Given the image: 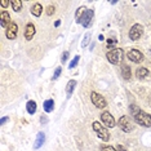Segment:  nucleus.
Returning <instances> with one entry per match:
<instances>
[{"label":"nucleus","instance_id":"obj_31","mask_svg":"<svg viewBox=\"0 0 151 151\" xmlns=\"http://www.w3.org/2000/svg\"><path fill=\"white\" fill-rule=\"evenodd\" d=\"M107 43H109V48H110V47H111V44H112V45H115L116 40L115 39H107Z\"/></svg>","mask_w":151,"mask_h":151},{"label":"nucleus","instance_id":"obj_27","mask_svg":"<svg viewBox=\"0 0 151 151\" xmlns=\"http://www.w3.org/2000/svg\"><path fill=\"white\" fill-rule=\"evenodd\" d=\"M53 13H54V6H53V5H49V6L47 8V14H48V16H52Z\"/></svg>","mask_w":151,"mask_h":151},{"label":"nucleus","instance_id":"obj_5","mask_svg":"<svg viewBox=\"0 0 151 151\" xmlns=\"http://www.w3.org/2000/svg\"><path fill=\"white\" fill-rule=\"evenodd\" d=\"M118 125L120 127V129L125 133H130L133 130V123L128 116H122L118 122Z\"/></svg>","mask_w":151,"mask_h":151},{"label":"nucleus","instance_id":"obj_28","mask_svg":"<svg viewBox=\"0 0 151 151\" xmlns=\"http://www.w3.org/2000/svg\"><path fill=\"white\" fill-rule=\"evenodd\" d=\"M67 58H68V52H63V54H62V58H61V62L62 63H65L67 61Z\"/></svg>","mask_w":151,"mask_h":151},{"label":"nucleus","instance_id":"obj_17","mask_svg":"<svg viewBox=\"0 0 151 151\" xmlns=\"http://www.w3.org/2000/svg\"><path fill=\"white\" fill-rule=\"evenodd\" d=\"M85 12H87V8H85V6H80V8L76 9L75 18H76V22L78 23H81V18H83V16L85 14Z\"/></svg>","mask_w":151,"mask_h":151},{"label":"nucleus","instance_id":"obj_25","mask_svg":"<svg viewBox=\"0 0 151 151\" xmlns=\"http://www.w3.org/2000/svg\"><path fill=\"white\" fill-rule=\"evenodd\" d=\"M61 73H62V67H57L56 68V71H54V75H53V80H57V79H58V76H60V75H61Z\"/></svg>","mask_w":151,"mask_h":151},{"label":"nucleus","instance_id":"obj_20","mask_svg":"<svg viewBox=\"0 0 151 151\" xmlns=\"http://www.w3.org/2000/svg\"><path fill=\"white\" fill-rule=\"evenodd\" d=\"M54 109V101L53 99H47L44 102V111L45 112H52Z\"/></svg>","mask_w":151,"mask_h":151},{"label":"nucleus","instance_id":"obj_16","mask_svg":"<svg viewBox=\"0 0 151 151\" xmlns=\"http://www.w3.org/2000/svg\"><path fill=\"white\" fill-rule=\"evenodd\" d=\"M147 75H149V70H147L146 67H139L138 70L136 71V76H137V79H139V80L145 79Z\"/></svg>","mask_w":151,"mask_h":151},{"label":"nucleus","instance_id":"obj_1","mask_svg":"<svg viewBox=\"0 0 151 151\" xmlns=\"http://www.w3.org/2000/svg\"><path fill=\"white\" fill-rule=\"evenodd\" d=\"M123 56H124V53H123V49H120V48H115V49L109 50V52L106 53L107 61L112 65H119L120 61L123 60Z\"/></svg>","mask_w":151,"mask_h":151},{"label":"nucleus","instance_id":"obj_23","mask_svg":"<svg viewBox=\"0 0 151 151\" xmlns=\"http://www.w3.org/2000/svg\"><path fill=\"white\" fill-rule=\"evenodd\" d=\"M79 60H80V57H79V56H75V57L73 58V61L70 62V65H68V68L71 70V68H75V67H76L78 63H79Z\"/></svg>","mask_w":151,"mask_h":151},{"label":"nucleus","instance_id":"obj_32","mask_svg":"<svg viewBox=\"0 0 151 151\" xmlns=\"http://www.w3.org/2000/svg\"><path fill=\"white\" fill-rule=\"evenodd\" d=\"M116 150H118V151H128V150H127L124 146H122V145H119L118 147H116Z\"/></svg>","mask_w":151,"mask_h":151},{"label":"nucleus","instance_id":"obj_29","mask_svg":"<svg viewBox=\"0 0 151 151\" xmlns=\"http://www.w3.org/2000/svg\"><path fill=\"white\" fill-rule=\"evenodd\" d=\"M0 4H1L3 8H6V6L9 5V1H8V0H1V3H0Z\"/></svg>","mask_w":151,"mask_h":151},{"label":"nucleus","instance_id":"obj_6","mask_svg":"<svg viewBox=\"0 0 151 151\" xmlns=\"http://www.w3.org/2000/svg\"><path fill=\"white\" fill-rule=\"evenodd\" d=\"M142 34H143V26L139 25V23H136V25H133L130 27L128 35L130 40H138L142 36Z\"/></svg>","mask_w":151,"mask_h":151},{"label":"nucleus","instance_id":"obj_8","mask_svg":"<svg viewBox=\"0 0 151 151\" xmlns=\"http://www.w3.org/2000/svg\"><path fill=\"white\" fill-rule=\"evenodd\" d=\"M127 57L129 58V61L134 63H139L143 61V54L139 52L138 49H130L128 53H127Z\"/></svg>","mask_w":151,"mask_h":151},{"label":"nucleus","instance_id":"obj_26","mask_svg":"<svg viewBox=\"0 0 151 151\" xmlns=\"http://www.w3.org/2000/svg\"><path fill=\"white\" fill-rule=\"evenodd\" d=\"M101 151H116V149L115 147H112V146H102Z\"/></svg>","mask_w":151,"mask_h":151},{"label":"nucleus","instance_id":"obj_14","mask_svg":"<svg viewBox=\"0 0 151 151\" xmlns=\"http://www.w3.org/2000/svg\"><path fill=\"white\" fill-rule=\"evenodd\" d=\"M75 87H76V80H70L67 83V85H66V96H67V98L71 97V94H73Z\"/></svg>","mask_w":151,"mask_h":151},{"label":"nucleus","instance_id":"obj_11","mask_svg":"<svg viewBox=\"0 0 151 151\" xmlns=\"http://www.w3.org/2000/svg\"><path fill=\"white\" fill-rule=\"evenodd\" d=\"M0 25H1V27H8L11 25V16L6 11L0 12Z\"/></svg>","mask_w":151,"mask_h":151},{"label":"nucleus","instance_id":"obj_3","mask_svg":"<svg viewBox=\"0 0 151 151\" xmlns=\"http://www.w3.org/2000/svg\"><path fill=\"white\" fill-rule=\"evenodd\" d=\"M91 99H92V104H93L97 109H105L106 106H107L106 98L102 97L101 94H98L97 92H92L91 93Z\"/></svg>","mask_w":151,"mask_h":151},{"label":"nucleus","instance_id":"obj_22","mask_svg":"<svg viewBox=\"0 0 151 151\" xmlns=\"http://www.w3.org/2000/svg\"><path fill=\"white\" fill-rule=\"evenodd\" d=\"M91 37H92V35H91V32H87L84 35V39H83V42H81V48H85L89 44V42H91Z\"/></svg>","mask_w":151,"mask_h":151},{"label":"nucleus","instance_id":"obj_12","mask_svg":"<svg viewBox=\"0 0 151 151\" xmlns=\"http://www.w3.org/2000/svg\"><path fill=\"white\" fill-rule=\"evenodd\" d=\"M35 26H34V23H27L26 27H25V37L26 40H31L34 35H35Z\"/></svg>","mask_w":151,"mask_h":151},{"label":"nucleus","instance_id":"obj_18","mask_svg":"<svg viewBox=\"0 0 151 151\" xmlns=\"http://www.w3.org/2000/svg\"><path fill=\"white\" fill-rule=\"evenodd\" d=\"M26 110L30 115H34L36 112V102L35 101H29L26 104Z\"/></svg>","mask_w":151,"mask_h":151},{"label":"nucleus","instance_id":"obj_34","mask_svg":"<svg viewBox=\"0 0 151 151\" xmlns=\"http://www.w3.org/2000/svg\"><path fill=\"white\" fill-rule=\"evenodd\" d=\"M98 39L102 42V40H105V37H104V35H99V36H98Z\"/></svg>","mask_w":151,"mask_h":151},{"label":"nucleus","instance_id":"obj_13","mask_svg":"<svg viewBox=\"0 0 151 151\" xmlns=\"http://www.w3.org/2000/svg\"><path fill=\"white\" fill-rule=\"evenodd\" d=\"M44 142H45V134H44L43 132L37 133L36 141H35V145H34V147H35V149H39V147H42L44 145Z\"/></svg>","mask_w":151,"mask_h":151},{"label":"nucleus","instance_id":"obj_30","mask_svg":"<svg viewBox=\"0 0 151 151\" xmlns=\"http://www.w3.org/2000/svg\"><path fill=\"white\" fill-rule=\"evenodd\" d=\"M8 120H9V118H8V116H4V118H1V120H0V124H1V125H4L5 123L8 122Z\"/></svg>","mask_w":151,"mask_h":151},{"label":"nucleus","instance_id":"obj_7","mask_svg":"<svg viewBox=\"0 0 151 151\" xmlns=\"http://www.w3.org/2000/svg\"><path fill=\"white\" fill-rule=\"evenodd\" d=\"M101 120H102V123H104V125L107 127V128H114V127L116 125V122H115L114 116L110 114L109 111L102 112L101 114Z\"/></svg>","mask_w":151,"mask_h":151},{"label":"nucleus","instance_id":"obj_24","mask_svg":"<svg viewBox=\"0 0 151 151\" xmlns=\"http://www.w3.org/2000/svg\"><path fill=\"white\" fill-rule=\"evenodd\" d=\"M129 110L132 111V114L134 115V116H136L137 114H138V112H141L139 107H138V106H136V105H130V106H129Z\"/></svg>","mask_w":151,"mask_h":151},{"label":"nucleus","instance_id":"obj_15","mask_svg":"<svg viewBox=\"0 0 151 151\" xmlns=\"http://www.w3.org/2000/svg\"><path fill=\"white\" fill-rule=\"evenodd\" d=\"M31 13H32V16H35V17H40V14L43 13V6H42V4H39V3H35V4L32 5V8H31Z\"/></svg>","mask_w":151,"mask_h":151},{"label":"nucleus","instance_id":"obj_33","mask_svg":"<svg viewBox=\"0 0 151 151\" xmlns=\"http://www.w3.org/2000/svg\"><path fill=\"white\" fill-rule=\"evenodd\" d=\"M60 25H61V21H60V19H58V21H56V22H54V26H56V27H57V26H60Z\"/></svg>","mask_w":151,"mask_h":151},{"label":"nucleus","instance_id":"obj_9","mask_svg":"<svg viewBox=\"0 0 151 151\" xmlns=\"http://www.w3.org/2000/svg\"><path fill=\"white\" fill-rule=\"evenodd\" d=\"M17 31H18V27H17V23L14 22H11V25L6 27V31H5V35L9 40H14L17 37Z\"/></svg>","mask_w":151,"mask_h":151},{"label":"nucleus","instance_id":"obj_2","mask_svg":"<svg viewBox=\"0 0 151 151\" xmlns=\"http://www.w3.org/2000/svg\"><path fill=\"white\" fill-rule=\"evenodd\" d=\"M93 130L97 133L98 138H101L102 141H105V142H107V141L110 139L109 130L106 129V127H104L99 122H94L93 123Z\"/></svg>","mask_w":151,"mask_h":151},{"label":"nucleus","instance_id":"obj_19","mask_svg":"<svg viewBox=\"0 0 151 151\" xmlns=\"http://www.w3.org/2000/svg\"><path fill=\"white\" fill-rule=\"evenodd\" d=\"M122 74H123V78H124L125 80H129L130 79L132 73H130V67L128 66V65H123L122 66Z\"/></svg>","mask_w":151,"mask_h":151},{"label":"nucleus","instance_id":"obj_10","mask_svg":"<svg viewBox=\"0 0 151 151\" xmlns=\"http://www.w3.org/2000/svg\"><path fill=\"white\" fill-rule=\"evenodd\" d=\"M94 16V12L92 11V9H87V12H85V14L83 16V18H81V25L84 27H89L92 23V18H93Z\"/></svg>","mask_w":151,"mask_h":151},{"label":"nucleus","instance_id":"obj_21","mask_svg":"<svg viewBox=\"0 0 151 151\" xmlns=\"http://www.w3.org/2000/svg\"><path fill=\"white\" fill-rule=\"evenodd\" d=\"M11 4H12V8L14 12H19L22 8V1L21 0H11Z\"/></svg>","mask_w":151,"mask_h":151},{"label":"nucleus","instance_id":"obj_4","mask_svg":"<svg viewBox=\"0 0 151 151\" xmlns=\"http://www.w3.org/2000/svg\"><path fill=\"white\" fill-rule=\"evenodd\" d=\"M134 120H136V123H138L139 125L147 127V128L151 127V115L147 114V112H143V111L138 112V114L134 116Z\"/></svg>","mask_w":151,"mask_h":151}]
</instances>
